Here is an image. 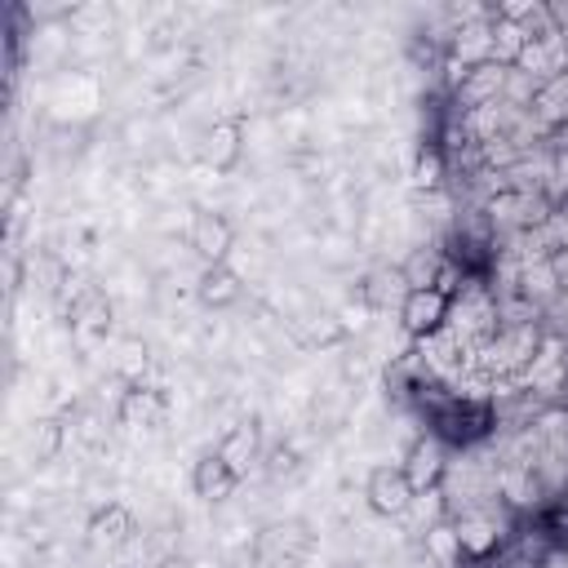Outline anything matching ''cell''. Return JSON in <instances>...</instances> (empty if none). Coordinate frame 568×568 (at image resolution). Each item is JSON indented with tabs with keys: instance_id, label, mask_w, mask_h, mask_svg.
<instances>
[{
	"instance_id": "cell-3",
	"label": "cell",
	"mask_w": 568,
	"mask_h": 568,
	"mask_svg": "<svg viewBox=\"0 0 568 568\" xmlns=\"http://www.w3.org/2000/svg\"><path fill=\"white\" fill-rule=\"evenodd\" d=\"M399 470L408 475V484H413V493H417V497H422V493H435V488H439V479H444V470H448L439 439H435V435H417V439L408 444V453H404Z\"/></svg>"
},
{
	"instance_id": "cell-6",
	"label": "cell",
	"mask_w": 568,
	"mask_h": 568,
	"mask_svg": "<svg viewBox=\"0 0 568 568\" xmlns=\"http://www.w3.org/2000/svg\"><path fill=\"white\" fill-rule=\"evenodd\" d=\"M191 488L200 501H226L240 488V470H231V462H222V453H204L191 470Z\"/></svg>"
},
{
	"instance_id": "cell-5",
	"label": "cell",
	"mask_w": 568,
	"mask_h": 568,
	"mask_svg": "<svg viewBox=\"0 0 568 568\" xmlns=\"http://www.w3.org/2000/svg\"><path fill=\"white\" fill-rule=\"evenodd\" d=\"M244 155V115H226V120H213L209 129V142H204V160L213 173H231Z\"/></svg>"
},
{
	"instance_id": "cell-7",
	"label": "cell",
	"mask_w": 568,
	"mask_h": 568,
	"mask_svg": "<svg viewBox=\"0 0 568 568\" xmlns=\"http://www.w3.org/2000/svg\"><path fill=\"white\" fill-rule=\"evenodd\" d=\"M195 293H200V302H204V306L222 311V306L240 302V275H235L226 262H217V266H204V271H200V284H195Z\"/></svg>"
},
{
	"instance_id": "cell-1",
	"label": "cell",
	"mask_w": 568,
	"mask_h": 568,
	"mask_svg": "<svg viewBox=\"0 0 568 568\" xmlns=\"http://www.w3.org/2000/svg\"><path fill=\"white\" fill-rule=\"evenodd\" d=\"M364 501H368L373 515L399 519L417 501V493H413V484H408V475L399 466H373L368 479H364Z\"/></svg>"
},
{
	"instance_id": "cell-9",
	"label": "cell",
	"mask_w": 568,
	"mask_h": 568,
	"mask_svg": "<svg viewBox=\"0 0 568 568\" xmlns=\"http://www.w3.org/2000/svg\"><path fill=\"white\" fill-rule=\"evenodd\" d=\"M501 84H506V67L501 62H479L462 80V102H488V98L501 93Z\"/></svg>"
},
{
	"instance_id": "cell-8",
	"label": "cell",
	"mask_w": 568,
	"mask_h": 568,
	"mask_svg": "<svg viewBox=\"0 0 568 568\" xmlns=\"http://www.w3.org/2000/svg\"><path fill=\"white\" fill-rule=\"evenodd\" d=\"M129 532H133V515H129L120 501H111L106 510H98V515L89 519V541H93V546H120Z\"/></svg>"
},
{
	"instance_id": "cell-4",
	"label": "cell",
	"mask_w": 568,
	"mask_h": 568,
	"mask_svg": "<svg viewBox=\"0 0 568 568\" xmlns=\"http://www.w3.org/2000/svg\"><path fill=\"white\" fill-rule=\"evenodd\" d=\"M186 240H191V248L204 257V266H217V262H226V253H231V244H235V226L226 222V213L200 209V213L191 217Z\"/></svg>"
},
{
	"instance_id": "cell-10",
	"label": "cell",
	"mask_w": 568,
	"mask_h": 568,
	"mask_svg": "<svg viewBox=\"0 0 568 568\" xmlns=\"http://www.w3.org/2000/svg\"><path fill=\"white\" fill-rule=\"evenodd\" d=\"M217 453H222V462H231V470H248V462L257 457V426L253 422H244V426H231L226 435H222V444H217Z\"/></svg>"
},
{
	"instance_id": "cell-12",
	"label": "cell",
	"mask_w": 568,
	"mask_h": 568,
	"mask_svg": "<svg viewBox=\"0 0 568 568\" xmlns=\"http://www.w3.org/2000/svg\"><path fill=\"white\" fill-rule=\"evenodd\" d=\"M524 44H528V36H524V27L519 22H510V18H497V27H493V62H515V58H524Z\"/></svg>"
},
{
	"instance_id": "cell-11",
	"label": "cell",
	"mask_w": 568,
	"mask_h": 568,
	"mask_svg": "<svg viewBox=\"0 0 568 568\" xmlns=\"http://www.w3.org/2000/svg\"><path fill=\"white\" fill-rule=\"evenodd\" d=\"M426 555L439 564V568H457L462 564V532H457V524H448V519H439V524H430L426 528Z\"/></svg>"
},
{
	"instance_id": "cell-2",
	"label": "cell",
	"mask_w": 568,
	"mask_h": 568,
	"mask_svg": "<svg viewBox=\"0 0 568 568\" xmlns=\"http://www.w3.org/2000/svg\"><path fill=\"white\" fill-rule=\"evenodd\" d=\"M448 320V293L435 284V288H408L404 302H399V324L404 333L413 337H430L439 324Z\"/></svg>"
},
{
	"instance_id": "cell-15",
	"label": "cell",
	"mask_w": 568,
	"mask_h": 568,
	"mask_svg": "<svg viewBox=\"0 0 568 568\" xmlns=\"http://www.w3.org/2000/svg\"><path fill=\"white\" fill-rule=\"evenodd\" d=\"M58 444H62V426L49 422V417H40L36 430H31V453H36V462H49V457L58 453Z\"/></svg>"
},
{
	"instance_id": "cell-13",
	"label": "cell",
	"mask_w": 568,
	"mask_h": 568,
	"mask_svg": "<svg viewBox=\"0 0 568 568\" xmlns=\"http://www.w3.org/2000/svg\"><path fill=\"white\" fill-rule=\"evenodd\" d=\"M413 186H417V191H439V186H444V155H439L435 146H426V151L417 155V164H413Z\"/></svg>"
},
{
	"instance_id": "cell-14",
	"label": "cell",
	"mask_w": 568,
	"mask_h": 568,
	"mask_svg": "<svg viewBox=\"0 0 568 568\" xmlns=\"http://www.w3.org/2000/svg\"><path fill=\"white\" fill-rule=\"evenodd\" d=\"M435 271H439V262H435V253H413L408 257V266H404V280H408V288H435L439 280H435Z\"/></svg>"
}]
</instances>
